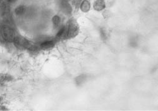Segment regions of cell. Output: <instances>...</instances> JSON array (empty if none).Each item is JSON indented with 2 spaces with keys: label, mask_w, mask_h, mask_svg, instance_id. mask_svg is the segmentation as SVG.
<instances>
[{
  "label": "cell",
  "mask_w": 158,
  "mask_h": 111,
  "mask_svg": "<svg viewBox=\"0 0 158 111\" xmlns=\"http://www.w3.org/2000/svg\"><path fill=\"white\" fill-rule=\"evenodd\" d=\"M79 32V28L77 21L72 19L67 23V38H72L76 36Z\"/></svg>",
  "instance_id": "cell-1"
},
{
  "label": "cell",
  "mask_w": 158,
  "mask_h": 111,
  "mask_svg": "<svg viewBox=\"0 0 158 111\" xmlns=\"http://www.w3.org/2000/svg\"><path fill=\"white\" fill-rule=\"evenodd\" d=\"M1 34L3 38L8 41H14L16 36L14 30L6 26H3L2 27Z\"/></svg>",
  "instance_id": "cell-2"
},
{
  "label": "cell",
  "mask_w": 158,
  "mask_h": 111,
  "mask_svg": "<svg viewBox=\"0 0 158 111\" xmlns=\"http://www.w3.org/2000/svg\"><path fill=\"white\" fill-rule=\"evenodd\" d=\"M14 41L17 46L21 48L31 49L33 47L27 39L22 36H15Z\"/></svg>",
  "instance_id": "cell-3"
},
{
  "label": "cell",
  "mask_w": 158,
  "mask_h": 111,
  "mask_svg": "<svg viewBox=\"0 0 158 111\" xmlns=\"http://www.w3.org/2000/svg\"><path fill=\"white\" fill-rule=\"evenodd\" d=\"M106 8V4L103 0H97L94 3V8L98 11L103 10Z\"/></svg>",
  "instance_id": "cell-4"
},
{
  "label": "cell",
  "mask_w": 158,
  "mask_h": 111,
  "mask_svg": "<svg viewBox=\"0 0 158 111\" xmlns=\"http://www.w3.org/2000/svg\"><path fill=\"white\" fill-rule=\"evenodd\" d=\"M67 35V24L63 25L58 32L56 36L58 38H66Z\"/></svg>",
  "instance_id": "cell-5"
},
{
  "label": "cell",
  "mask_w": 158,
  "mask_h": 111,
  "mask_svg": "<svg viewBox=\"0 0 158 111\" xmlns=\"http://www.w3.org/2000/svg\"><path fill=\"white\" fill-rule=\"evenodd\" d=\"M90 9V4L87 0H84L81 5V10L84 13L88 12Z\"/></svg>",
  "instance_id": "cell-6"
},
{
  "label": "cell",
  "mask_w": 158,
  "mask_h": 111,
  "mask_svg": "<svg viewBox=\"0 0 158 111\" xmlns=\"http://www.w3.org/2000/svg\"><path fill=\"white\" fill-rule=\"evenodd\" d=\"M55 45V41L53 40H48L46 41H44L43 44H41V47L43 49H49L52 48V47H54Z\"/></svg>",
  "instance_id": "cell-7"
},
{
  "label": "cell",
  "mask_w": 158,
  "mask_h": 111,
  "mask_svg": "<svg viewBox=\"0 0 158 111\" xmlns=\"http://www.w3.org/2000/svg\"><path fill=\"white\" fill-rule=\"evenodd\" d=\"M26 11V7L24 5H19L15 9V14L17 16H22Z\"/></svg>",
  "instance_id": "cell-8"
},
{
  "label": "cell",
  "mask_w": 158,
  "mask_h": 111,
  "mask_svg": "<svg viewBox=\"0 0 158 111\" xmlns=\"http://www.w3.org/2000/svg\"><path fill=\"white\" fill-rule=\"evenodd\" d=\"M52 23L55 28H58L61 23V18L58 15H55L52 18Z\"/></svg>",
  "instance_id": "cell-9"
},
{
  "label": "cell",
  "mask_w": 158,
  "mask_h": 111,
  "mask_svg": "<svg viewBox=\"0 0 158 111\" xmlns=\"http://www.w3.org/2000/svg\"><path fill=\"white\" fill-rule=\"evenodd\" d=\"M61 7H62L63 11L65 13H70V12L72 11V8L70 7V5L67 2L63 3L61 5Z\"/></svg>",
  "instance_id": "cell-10"
},
{
  "label": "cell",
  "mask_w": 158,
  "mask_h": 111,
  "mask_svg": "<svg viewBox=\"0 0 158 111\" xmlns=\"http://www.w3.org/2000/svg\"><path fill=\"white\" fill-rule=\"evenodd\" d=\"M6 1L10 3H14L15 2H17L18 0H6Z\"/></svg>",
  "instance_id": "cell-11"
},
{
  "label": "cell",
  "mask_w": 158,
  "mask_h": 111,
  "mask_svg": "<svg viewBox=\"0 0 158 111\" xmlns=\"http://www.w3.org/2000/svg\"><path fill=\"white\" fill-rule=\"evenodd\" d=\"M0 4H1V0H0Z\"/></svg>",
  "instance_id": "cell-12"
}]
</instances>
